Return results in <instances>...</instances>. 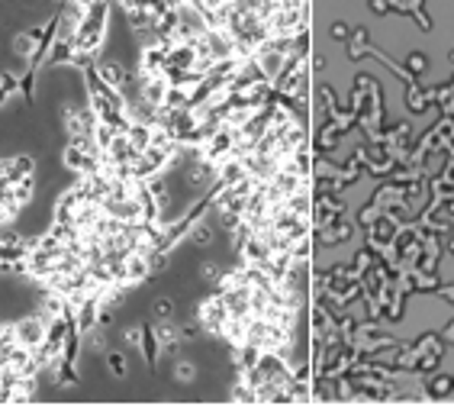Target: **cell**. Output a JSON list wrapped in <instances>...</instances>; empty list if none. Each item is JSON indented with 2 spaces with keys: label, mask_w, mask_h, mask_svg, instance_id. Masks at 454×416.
<instances>
[{
  "label": "cell",
  "mask_w": 454,
  "mask_h": 416,
  "mask_svg": "<svg viewBox=\"0 0 454 416\" xmlns=\"http://www.w3.org/2000/svg\"><path fill=\"white\" fill-rule=\"evenodd\" d=\"M13 332H16V342L26 345V349H39L49 336V323L43 316H26V320L13 323Z\"/></svg>",
  "instance_id": "obj_1"
},
{
  "label": "cell",
  "mask_w": 454,
  "mask_h": 416,
  "mask_svg": "<svg viewBox=\"0 0 454 416\" xmlns=\"http://www.w3.org/2000/svg\"><path fill=\"white\" fill-rule=\"evenodd\" d=\"M32 168H36V161L29 155H13V159H3L0 161V174L7 178V184H16L23 178H32Z\"/></svg>",
  "instance_id": "obj_2"
},
{
  "label": "cell",
  "mask_w": 454,
  "mask_h": 416,
  "mask_svg": "<svg viewBox=\"0 0 454 416\" xmlns=\"http://www.w3.org/2000/svg\"><path fill=\"white\" fill-rule=\"evenodd\" d=\"M43 36H45V26H32V30L20 32V36H13V55L29 62L32 55H36V45H39V39H43Z\"/></svg>",
  "instance_id": "obj_3"
},
{
  "label": "cell",
  "mask_w": 454,
  "mask_h": 416,
  "mask_svg": "<svg viewBox=\"0 0 454 416\" xmlns=\"http://www.w3.org/2000/svg\"><path fill=\"white\" fill-rule=\"evenodd\" d=\"M97 71H100V78H104L110 87H119V84H123V68H119L117 62H104L100 68H97Z\"/></svg>",
  "instance_id": "obj_4"
},
{
  "label": "cell",
  "mask_w": 454,
  "mask_h": 416,
  "mask_svg": "<svg viewBox=\"0 0 454 416\" xmlns=\"http://www.w3.org/2000/svg\"><path fill=\"white\" fill-rule=\"evenodd\" d=\"M16 91H20V78L10 75V71H3V75H0V107H3L7 97H13Z\"/></svg>",
  "instance_id": "obj_5"
},
{
  "label": "cell",
  "mask_w": 454,
  "mask_h": 416,
  "mask_svg": "<svg viewBox=\"0 0 454 416\" xmlns=\"http://www.w3.org/2000/svg\"><path fill=\"white\" fill-rule=\"evenodd\" d=\"M10 191H13V197H16V203L26 207V203L32 200V178H23V181L10 184Z\"/></svg>",
  "instance_id": "obj_6"
},
{
  "label": "cell",
  "mask_w": 454,
  "mask_h": 416,
  "mask_svg": "<svg viewBox=\"0 0 454 416\" xmlns=\"http://www.w3.org/2000/svg\"><path fill=\"white\" fill-rule=\"evenodd\" d=\"M84 336H87V349H91L94 355H104L106 352V336L97 330V326L91 332H84Z\"/></svg>",
  "instance_id": "obj_7"
},
{
  "label": "cell",
  "mask_w": 454,
  "mask_h": 416,
  "mask_svg": "<svg viewBox=\"0 0 454 416\" xmlns=\"http://www.w3.org/2000/svg\"><path fill=\"white\" fill-rule=\"evenodd\" d=\"M106 362H110V371L117 374V378H126V358L123 355H110Z\"/></svg>",
  "instance_id": "obj_8"
},
{
  "label": "cell",
  "mask_w": 454,
  "mask_h": 416,
  "mask_svg": "<svg viewBox=\"0 0 454 416\" xmlns=\"http://www.w3.org/2000/svg\"><path fill=\"white\" fill-rule=\"evenodd\" d=\"M193 374H197V371H193V365H178V378H180V381H193Z\"/></svg>",
  "instance_id": "obj_9"
}]
</instances>
